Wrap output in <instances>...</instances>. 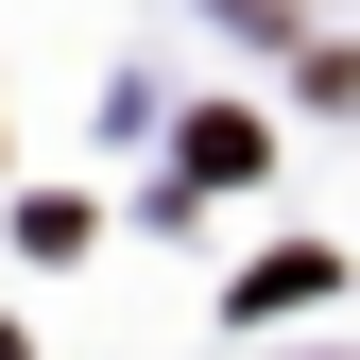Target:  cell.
Segmentation results:
<instances>
[]
</instances>
